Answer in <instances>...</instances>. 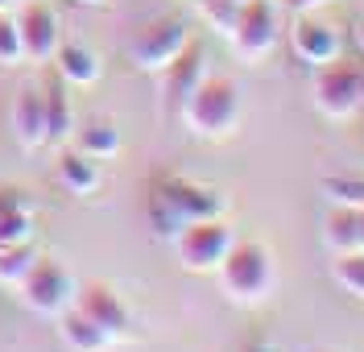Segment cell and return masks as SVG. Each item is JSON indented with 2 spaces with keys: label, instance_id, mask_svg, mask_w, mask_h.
Returning a JSON list of instances; mask_svg holds the SVG:
<instances>
[{
  "label": "cell",
  "instance_id": "8992f818",
  "mask_svg": "<svg viewBox=\"0 0 364 352\" xmlns=\"http://www.w3.org/2000/svg\"><path fill=\"white\" fill-rule=\"evenodd\" d=\"M232 245H236V236H232V228H228L220 215L215 220H195V224H186L174 236L178 261L191 274H215L224 265V257L232 253Z\"/></svg>",
  "mask_w": 364,
  "mask_h": 352
},
{
  "label": "cell",
  "instance_id": "83f0119b",
  "mask_svg": "<svg viewBox=\"0 0 364 352\" xmlns=\"http://www.w3.org/2000/svg\"><path fill=\"white\" fill-rule=\"evenodd\" d=\"M9 4H13V0H0V13H9Z\"/></svg>",
  "mask_w": 364,
  "mask_h": 352
},
{
  "label": "cell",
  "instance_id": "484cf974",
  "mask_svg": "<svg viewBox=\"0 0 364 352\" xmlns=\"http://www.w3.org/2000/svg\"><path fill=\"white\" fill-rule=\"evenodd\" d=\"M286 13H294V17H302V13H318L323 4H331V0H277Z\"/></svg>",
  "mask_w": 364,
  "mask_h": 352
},
{
  "label": "cell",
  "instance_id": "2e32d148",
  "mask_svg": "<svg viewBox=\"0 0 364 352\" xmlns=\"http://www.w3.org/2000/svg\"><path fill=\"white\" fill-rule=\"evenodd\" d=\"M58 336H63V344H67L70 352H108V344H112V336L104 328H95L83 311H63L58 315Z\"/></svg>",
  "mask_w": 364,
  "mask_h": 352
},
{
  "label": "cell",
  "instance_id": "4dcf8cb0",
  "mask_svg": "<svg viewBox=\"0 0 364 352\" xmlns=\"http://www.w3.org/2000/svg\"><path fill=\"white\" fill-rule=\"evenodd\" d=\"M360 215H364V211H360Z\"/></svg>",
  "mask_w": 364,
  "mask_h": 352
},
{
  "label": "cell",
  "instance_id": "e0dca14e",
  "mask_svg": "<svg viewBox=\"0 0 364 352\" xmlns=\"http://www.w3.org/2000/svg\"><path fill=\"white\" fill-rule=\"evenodd\" d=\"M54 58H58V75L75 87H91L100 79V54L83 42H63Z\"/></svg>",
  "mask_w": 364,
  "mask_h": 352
},
{
  "label": "cell",
  "instance_id": "44dd1931",
  "mask_svg": "<svg viewBox=\"0 0 364 352\" xmlns=\"http://www.w3.org/2000/svg\"><path fill=\"white\" fill-rule=\"evenodd\" d=\"M336 282H340L343 294H352V299L364 303V249H356V253H336Z\"/></svg>",
  "mask_w": 364,
  "mask_h": 352
},
{
  "label": "cell",
  "instance_id": "5bb4252c",
  "mask_svg": "<svg viewBox=\"0 0 364 352\" xmlns=\"http://www.w3.org/2000/svg\"><path fill=\"white\" fill-rule=\"evenodd\" d=\"M203 63H207V58H203V46H195V42H191V46H186L178 58L170 63V67L161 70V75H166V100H170L174 108H182V100H186V95H191V92H195V87L207 79V75H203Z\"/></svg>",
  "mask_w": 364,
  "mask_h": 352
},
{
  "label": "cell",
  "instance_id": "ac0fdd59",
  "mask_svg": "<svg viewBox=\"0 0 364 352\" xmlns=\"http://www.w3.org/2000/svg\"><path fill=\"white\" fill-rule=\"evenodd\" d=\"M58 183L70 195H91L100 187V166L83 149H67V154H58Z\"/></svg>",
  "mask_w": 364,
  "mask_h": 352
},
{
  "label": "cell",
  "instance_id": "30bf717a",
  "mask_svg": "<svg viewBox=\"0 0 364 352\" xmlns=\"http://www.w3.org/2000/svg\"><path fill=\"white\" fill-rule=\"evenodd\" d=\"M75 311H83L91 324L104 328L112 340H120V336L129 331V306L120 303V294H116L112 286H104V282L79 286V290H75Z\"/></svg>",
  "mask_w": 364,
  "mask_h": 352
},
{
  "label": "cell",
  "instance_id": "7402d4cb",
  "mask_svg": "<svg viewBox=\"0 0 364 352\" xmlns=\"http://www.w3.org/2000/svg\"><path fill=\"white\" fill-rule=\"evenodd\" d=\"M38 265L33 245H17V249H4L0 253V286H21L25 274Z\"/></svg>",
  "mask_w": 364,
  "mask_h": 352
},
{
  "label": "cell",
  "instance_id": "f1b7e54d",
  "mask_svg": "<svg viewBox=\"0 0 364 352\" xmlns=\"http://www.w3.org/2000/svg\"><path fill=\"white\" fill-rule=\"evenodd\" d=\"M75 4H104V0H75Z\"/></svg>",
  "mask_w": 364,
  "mask_h": 352
},
{
  "label": "cell",
  "instance_id": "9a60e30c",
  "mask_svg": "<svg viewBox=\"0 0 364 352\" xmlns=\"http://www.w3.org/2000/svg\"><path fill=\"white\" fill-rule=\"evenodd\" d=\"M323 240L331 253H356L364 249V215L356 208H331L323 220Z\"/></svg>",
  "mask_w": 364,
  "mask_h": 352
},
{
  "label": "cell",
  "instance_id": "ffe728a7",
  "mask_svg": "<svg viewBox=\"0 0 364 352\" xmlns=\"http://www.w3.org/2000/svg\"><path fill=\"white\" fill-rule=\"evenodd\" d=\"M42 95H46V129H50V145H58V141H67L70 133H75V112H70L67 87L54 79V83L42 87Z\"/></svg>",
  "mask_w": 364,
  "mask_h": 352
},
{
  "label": "cell",
  "instance_id": "8fae6325",
  "mask_svg": "<svg viewBox=\"0 0 364 352\" xmlns=\"http://www.w3.org/2000/svg\"><path fill=\"white\" fill-rule=\"evenodd\" d=\"M290 46L294 54L306 63V67H327L340 58V33L331 29L327 21H318L315 13H302L294 25H290Z\"/></svg>",
  "mask_w": 364,
  "mask_h": 352
},
{
  "label": "cell",
  "instance_id": "7c38bea8",
  "mask_svg": "<svg viewBox=\"0 0 364 352\" xmlns=\"http://www.w3.org/2000/svg\"><path fill=\"white\" fill-rule=\"evenodd\" d=\"M29 240H33V215H29L25 191L0 187V253L29 245Z\"/></svg>",
  "mask_w": 364,
  "mask_h": 352
},
{
  "label": "cell",
  "instance_id": "9c48e42d",
  "mask_svg": "<svg viewBox=\"0 0 364 352\" xmlns=\"http://www.w3.org/2000/svg\"><path fill=\"white\" fill-rule=\"evenodd\" d=\"M17 29H21V50L29 63H50L58 46H63V25H58V13L42 4V0H29L17 17Z\"/></svg>",
  "mask_w": 364,
  "mask_h": 352
},
{
  "label": "cell",
  "instance_id": "d4e9b609",
  "mask_svg": "<svg viewBox=\"0 0 364 352\" xmlns=\"http://www.w3.org/2000/svg\"><path fill=\"white\" fill-rule=\"evenodd\" d=\"M25 50H21V29H17V17H9V13H0V63L4 67H13V63H21Z\"/></svg>",
  "mask_w": 364,
  "mask_h": 352
},
{
  "label": "cell",
  "instance_id": "277c9868",
  "mask_svg": "<svg viewBox=\"0 0 364 352\" xmlns=\"http://www.w3.org/2000/svg\"><path fill=\"white\" fill-rule=\"evenodd\" d=\"M311 95H315V108L327 120H348L360 112L364 104V67L356 63H327V67L315 70V83H311Z\"/></svg>",
  "mask_w": 364,
  "mask_h": 352
},
{
  "label": "cell",
  "instance_id": "4fadbf2b",
  "mask_svg": "<svg viewBox=\"0 0 364 352\" xmlns=\"http://www.w3.org/2000/svg\"><path fill=\"white\" fill-rule=\"evenodd\" d=\"M13 133L25 149H38V145H50V129H46V95L25 87L13 104Z\"/></svg>",
  "mask_w": 364,
  "mask_h": 352
},
{
  "label": "cell",
  "instance_id": "6da1fadb",
  "mask_svg": "<svg viewBox=\"0 0 364 352\" xmlns=\"http://www.w3.org/2000/svg\"><path fill=\"white\" fill-rule=\"evenodd\" d=\"M178 112L195 137H228L240 120V87L224 75H207L203 83L182 100Z\"/></svg>",
  "mask_w": 364,
  "mask_h": 352
},
{
  "label": "cell",
  "instance_id": "ba28073f",
  "mask_svg": "<svg viewBox=\"0 0 364 352\" xmlns=\"http://www.w3.org/2000/svg\"><path fill=\"white\" fill-rule=\"evenodd\" d=\"M282 38V17H277V4L273 0H249L240 9V25L232 33V46L245 63H257L265 58Z\"/></svg>",
  "mask_w": 364,
  "mask_h": 352
},
{
  "label": "cell",
  "instance_id": "5b68a950",
  "mask_svg": "<svg viewBox=\"0 0 364 352\" xmlns=\"http://www.w3.org/2000/svg\"><path fill=\"white\" fill-rule=\"evenodd\" d=\"M186 46H191V29H186L182 17H154V21L141 25L136 38L129 42V58H133L136 70L158 75V70L170 67Z\"/></svg>",
  "mask_w": 364,
  "mask_h": 352
},
{
  "label": "cell",
  "instance_id": "4316f807",
  "mask_svg": "<svg viewBox=\"0 0 364 352\" xmlns=\"http://www.w3.org/2000/svg\"><path fill=\"white\" fill-rule=\"evenodd\" d=\"M356 46H360V54H364V17L356 21Z\"/></svg>",
  "mask_w": 364,
  "mask_h": 352
},
{
  "label": "cell",
  "instance_id": "3957f363",
  "mask_svg": "<svg viewBox=\"0 0 364 352\" xmlns=\"http://www.w3.org/2000/svg\"><path fill=\"white\" fill-rule=\"evenodd\" d=\"M220 211H224V199L215 191L186 183V178H166L154 191V224L166 236H178L195 220H215Z\"/></svg>",
  "mask_w": 364,
  "mask_h": 352
},
{
  "label": "cell",
  "instance_id": "d6986e66",
  "mask_svg": "<svg viewBox=\"0 0 364 352\" xmlns=\"http://www.w3.org/2000/svg\"><path fill=\"white\" fill-rule=\"evenodd\" d=\"M75 149H83L87 158H95V162H108V158L120 154V129H116L112 120L95 117L75 133Z\"/></svg>",
  "mask_w": 364,
  "mask_h": 352
},
{
  "label": "cell",
  "instance_id": "52a82bcc",
  "mask_svg": "<svg viewBox=\"0 0 364 352\" xmlns=\"http://www.w3.org/2000/svg\"><path fill=\"white\" fill-rule=\"evenodd\" d=\"M21 290V299L29 311H38V315H63L75 306V278H70V270L63 261H50V257H38V265L25 274V282L17 286Z\"/></svg>",
  "mask_w": 364,
  "mask_h": 352
},
{
  "label": "cell",
  "instance_id": "cb8c5ba5",
  "mask_svg": "<svg viewBox=\"0 0 364 352\" xmlns=\"http://www.w3.org/2000/svg\"><path fill=\"white\" fill-rule=\"evenodd\" d=\"M323 195L331 199V208L364 211V178H323Z\"/></svg>",
  "mask_w": 364,
  "mask_h": 352
},
{
  "label": "cell",
  "instance_id": "603a6c76",
  "mask_svg": "<svg viewBox=\"0 0 364 352\" xmlns=\"http://www.w3.org/2000/svg\"><path fill=\"white\" fill-rule=\"evenodd\" d=\"M240 9H245V4H236V0H199V13H203L207 21H211V29L224 33V38L236 33V25H240Z\"/></svg>",
  "mask_w": 364,
  "mask_h": 352
},
{
  "label": "cell",
  "instance_id": "7a4b0ae2",
  "mask_svg": "<svg viewBox=\"0 0 364 352\" xmlns=\"http://www.w3.org/2000/svg\"><path fill=\"white\" fill-rule=\"evenodd\" d=\"M215 274H220L224 294L240 306L265 303L273 294V278H277L273 274V253L265 245H257V240H236L232 253L224 257V265Z\"/></svg>",
  "mask_w": 364,
  "mask_h": 352
},
{
  "label": "cell",
  "instance_id": "f546056e",
  "mask_svg": "<svg viewBox=\"0 0 364 352\" xmlns=\"http://www.w3.org/2000/svg\"><path fill=\"white\" fill-rule=\"evenodd\" d=\"M236 4H249V0H236Z\"/></svg>",
  "mask_w": 364,
  "mask_h": 352
}]
</instances>
